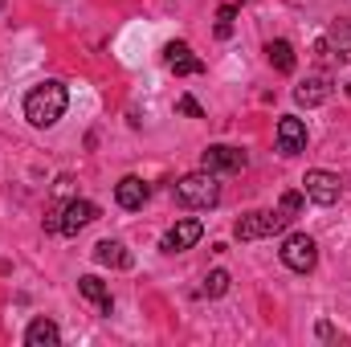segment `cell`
<instances>
[{
  "label": "cell",
  "mask_w": 351,
  "mask_h": 347,
  "mask_svg": "<svg viewBox=\"0 0 351 347\" xmlns=\"http://www.w3.org/2000/svg\"><path fill=\"white\" fill-rule=\"evenodd\" d=\"M66 106H70V94L62 82H37V86L25 94V119L33 123V127H53L62 115H66Z\"/></svg>",
  "instance_id": "1"
},
{
  "label": "cell",
  "mask_w": 351,
  "mask_h": 347,
  "mask_svg": "<svg viewBox=\"0 0 351 347\" xmlns=\"http://www.w3.org/2000/svg\"><path fill=\"white\" fill-rule=\"evenodd\" d=\"M172 196L180 208H213L217 200H221V184H217V172H192L184 176V180H176L172 184Z\"/></svg>",
  "instance_id": "2"
},
{
  "label": "cell",
  "mask_w": 351,
  "mask_h": 347,
  "mask_svg": "<svg viewBox=\"0 0 351 347\" xmlns=\"http://www.w3.org/2000/svg\"><path fill=\"white\" fill-rule=\"evenodd\" d=\"M286 225H290V217H282L278 208H274V213L258 208V213H245V217L233 225V237H237V241H262V237H274V233H282Z\"/></svg>",
  "instance_id": "3"
},
{
  "label": "cell",
  "mask_w": 351,
  "mask_h": 347,
  "mask_svg": "<svg viewBox=\"0 0 351 347\" xmlns=\"http://www.w3.org/2000/svg\"><path fill=\"white\" fill-rule=\"evenodd\" d=\"M315 261H319V246H315V237H306V233H290V237L282 241V265H286V270H294V274H311Z\"/></svg>",
  "instance_id": "4"
},
{
  "label": "cell",
  "mask_w": 351,
  "mask_h": 347,
  "mask_svg": "<svg viewBox=\"0 0 351 347\" xmlns=\"http://www.w3.org/2000/svg\"><path fill=\"white\" fill-rule=\"evenodd\" d=\"M302 192H306V200H315V204H335L339 196H343V180L335 172H327V168H311V172L302 176Z\"/></svg>",
  "instance_id": "5"
},
{
  "label": "cell",
  "mask_w": 351,
  "mask_h": 347,
  "mask_svg": "<svg viewBox=\"0 0 351 347\" xmlns=\"http://www.w3.org/2000/svg\"><path fill=\"white\" fill-rule=\"evenodd\" d=\"M200 168L204 172H241L245 168V152L241 147H229V143H213V147H204Z\"/></svg>",
  "instance_id": "6"
},
{
  "label": "cell",
  "mask_w": 351,
  "mask_h": 347,
  "mask_svg": "<svg viewBox=\"0 0 351 347\" xmlns=\"http://www.w3.org/2000/svg\"><path fill=\"white\" fill-rule=\"evenodd\" d=\"M200 233H204V225H200L196 217H184V221H176L172 229L164 233L160 250H164V254H184V250H192V246L200 241Z\"/></svg>",
  "instance_id": "7"
},
{
  "label": "cell",
  "mask_w": 351,
  "mask_h": 347,
  "mask_svg": "<svg viewBox=\"0 0 351 347\" xmlns=\"http://www.w3.org/2000/svg\"><path fill=\"white\" fill-rule=\"evenodd\" d=\"M278 152L282 156H302L306 152V123L298 115H282L278 119Z\"/></svg>",
  "instance_id": "8"
},
{
  "label": "cell",
  "mask_w": 351,
  "mask_h": 347,
  "mask_svg": "<svg viewBox=\"0 0 351 347\" xmlns=\"http://www.w3.org/2000/svg\"><path fill=\"white\" fill-rule=\"evenodd\" d=\"M94 221H98V204H94V200H78V196H74V200L62 204V233H66V237L82 233Z\"/></svg>",
  "instance_id": "9"
},
{
  "label": "cell",
  "mask_w": 351,
  "mask_h": 347,
  "mask_svg": "<svg viewBox=\"0 0 351 347\" xmlns=\"http://www.w3.org/2000/svg\"><path fill=\"white\" fill-rule=\"evenodd\" d=\"M164 62L172 66V74H180V78H188V74H204V62L192 53V45H188V41H168Z\"/></svg>",
  "instance_id": "10"
},
{
  "label": "cell",
  "mask_w": 351,
  "mask_h": 347,
  "mask_svg": "<svg viewBox=\"0 0 351 347\" xmlns=\"http://www.w3.org/2000/svg\"><path fill=\"white\" fill-rule=\"evenodd\" d=\"M147 196H152V188H147L139 176H123V180L114 184V200H119V208H143Z\"/></svg>",
  "instance_id": "11"
},
{
  "label": "cell",
  "mask_w": 351,
  "mask_h": 347,
  "mask_svg": "<svg viewBox=\"0 0 351 347\" xmlns=\"http://www.w3.org/2000/svg\"><path fill=\"white\" fill-rule=\"evenodd\" d=\"M327 98H331V78H323V74H315V78L294 86V102L298 106H323Z\"/></svg>",
  "instance_id": "12"
},
{
  "label": "cell",
  "mask_w": 351,
  "mask_h": 347,
  "mask_svg": "<svg viewBox=\"0 0 351 347\" xmlns=\"http://www.w3.org/2000/svg\"><path fill=\"white\" fill-rule=\"evenodd\" d=\"M78 294H82L86 302H94V307H98V315H110V311H114V298H110L106 282H102V278H94V274L78 278Z\"/></svg>",
  "instance_id": "13"
},
{
  "label": "cell",
  "mask_w": 351,
  "mask_h": 347,
  "mask_svg": "<svg viewBox=\"0 0 351 347\" xmlns=\"http://www.w3.org/2000/svg\"><path fill=\"white\" fill-rule=\"evenodd\" d=\"M25 344L29 347H58L62 344V331H58V323L53 319H33L29 327H25Z\"/></svg>",
  "instance_id": "14"
},
{
  "label": "cell",
  "mask_w": 351,
  "mask_h": 347,
  "mask_svg": "<svg viewBox=\"0 0 351 347\" xmlns=\"http://www.w3.org/2000/svg\"><path fill=\"white\" fill-rule=\"evenodd\" d=\"M94 261H98V265H110V270H127V265H131V254H127L123 241H110V237H106V241L94 246Z\"/></svg>",
  "instance_id": "15"
},
{
  "label": "cell",
  "mask_w": 351,
  "mask_h": 347,
  "mask_svg": "<svg viewBox=\"0 0 351 347\" xmlns=\"http://www.w3.org/2000/svg\"><path fill=\"white\" fill-rule=\"evenodd\" d=\"M265 58H269V66H274L278 74H290V70H294V62H298V58H294V45H290V41H282V37L265 45Z\"/></svg>",
  "instance_id": "16"
},
{
  "label": "cell",
  "mask_w": 351,
  "mask_h": 347,
  "mask_svg": "<svg viewBox=\"0 0 351 347\" xmlns=\"http://www.w3.org/2000/svg\"><path fill=\"white\" fill-rule=\"evenodd\" d=\"M302 204H306V192H298V188H290V192H282V200H278V213L294 221V217L302 213Z\"/></svg>",
  "instance_id": "17"
},
{
  "label": "cell",
  "mask_w": 351,
  "mask_h": 347,
  "mask_svg": "<svg viewBox=\"0 0 351 347\" xmlns=\"http://www.w3.org/2000/svg\"><path fill=\"white\" fill-rule=\"evenodd\" d=\"M225 290H229V274H225V270H213V274L204 278V286H200L204 298H221Z\"/></svg>",
  "instance_id": "18"
},
{
  "label": "cell",
  "mask_w": 351,
  "mask_h": 347,
  "mask_svg": "<svg viewBox=\"0 0 351 347\" xmlns=\"http://www.w3.org/2000/svg\"><path fill=\"white\" fill-rule=\"evenodd\" d=\"M233 16H237L233 4H221V8H217V37H229V33H233Z\"/></svg>",
  "instance_id": "19"
},
{
  "label": "cell",
  "mask_w": 351,
  "mask_h": 347,
  "mask_svg": "<svg viewBox=\"0 0 351 347\" xmlns=\"http://www.w3.org/2000/svg\"><path fill=\"white\" fill-rule=\"evenodd\" d=\"M176 110H180V115H188V119H204V110H200V102H196V98H188V94H184V98L176 102Z\"/></svg>",
  "instance_id": "20"
},
{
  "label": "cell",
  "mask_w": 351,
  "mask_h": 347,
  "mask_svg": "<svg viewBox=\"0 0 351 347\" xmlns=\"http://www.w3.org/2000/svg\"><path fill=\"white\" fill-rule=\"evenodd\" d=\"M348 94H351V82H348Z\"/></svg>",
  "instance_id": "21"
}]
</instances>
